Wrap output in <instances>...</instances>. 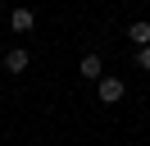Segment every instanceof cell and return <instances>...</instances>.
<instances>
[{"instance_id": "cell-1", "label": "cell", "mask_w": 150, "mask_h": 146, "mask_svg": "<svg viewBox=\"0 0 150 146\" xmlns=\"http://www.w3.org/2000/svg\"><path fill=\"white\" fill-rule=\"evenodd\" d=\"M96 91H100V100H105V105H118V100L127 96L123 78H100V82H96Z\"/></svg>"}, {"instance_id": "cell-2", "label": "cell", "mask_w": 150, "mask_h": 146, "mask_svg": "<svg viewBox=\"0 0 150 146\" xmlns=\"http://www.w3.org/2000/svg\"><path fill=\"white\" fill-rule=\"evenodd\" d=\"M32 23H37V14H32V9H23V5H14V9H9V27H14L18 36H28V32H32Z\"/></svg>"}, {"instance_id": "cell-3", "label": "cell", "mask_w": 150, "mask_h": 146, "mask_svg": "<svg viewBox=\"0 0 150 146\" xmlns=\"http://www.w3.org/2000/svg\"><path fill=\"white\" fill-rule=\"evenodd\" d=\"M28 64H32V55L23 50V46H9V50H5V69H9V73H23Z\"/></svg>"}, {"instance_id": "cell-4", "label": "cell", "mask_w": 150, "mask_h": 146, "mask_svg": "<svg viewBox=\"0 0 150 146\" xmlns=\"http://www.w3.org/2000/svg\"><path fill=\"white\" fill-rule=\"evenodd\" d=\"M127 41H132V46H150V23H146V18L127 23Z\"/></svg>"}, {"instance_id": "cell-5", "label": "cell", "mask_w": 150, "mask_h": 146, "mask_svg": "<svg viewBox=\"0 0 150 146\" xmlns=\"http://www.w3.org/2000/svg\"><path fill=\"white\" fill-rule=\"evenodd\" d=\"M77 69H82V78H96V82H100V55H82Z\"/></svg>"}, {"instance_id": "cell-6", "label": "cell", "mask_w": 150, "mask_h": 146, "mask_svg": "<svg viewBox=\"0 0 150 146\" xmlns=\"http://www.w3.org/2000/svg\"><path fill=\"white\" fill-rule=\"evenodd\" d=\"M137 64H141V69L150 73V46H137Z\"/></svg>"}]
</instances>
